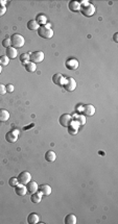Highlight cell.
<instances>
[{
    "mask_svg": "<svg viewBox=\"0 0 118 224\" xmlns=\"http://www.w3.org/2000/svg\"><path fill=\"white\" fill-rule=\"evenodd\" d=\"M41 19V21H40V23L41 24H44L45 22H46V18L44 17V16H42V15H40V16H38V18H37V20H40ZM39 24V23H38Z\"/></svg>",
    "mask_w": 118,
    "mask_h": 224,
    "instance_id": "1f68e13d",
    "label": "cell"
},
{
    "mask_svg": "<svg viewBox=\"0 0 118 224\" xmlns=\"http://www.w3.org/2000/svg\"><path fill=\"white\" fill-rule=\"evenodd\" d=\"M10 63V59L7 55H2L0 57V66H7Z\"/></svg>",
    "mask_w": 118,
    "mask_h": 224,
    "instance_id": "d4e9b609",
    "label": "cell"
},
{
    "mask_svg": "<svg viewBox=\"0 0 118 224\" xmlns=\"http://www.w3.org/2000/svg\"><path fill=\"white\" fill-rule=\"evenodd\" d=\"M26 26H27L28 29L32 30H32H38V28L40 27L36 20H29V21L27 22V24H26Z\"/></svg>",
    "mask_w": 118,
    "mask_h": 224,
    "instance_id": "7402d4cb",
    "label": "cell"
},
{
    "mask_svg": "<svg viewBox=\"0 0 118 224\" xmlns=\"http://www.w3.org/2000/svg\"><path fill=\"white\" fill-rule=\"evenodd\" d=\"M24 44H25V40H24V38L21 36V35L15 34L11 37V45H12V47H14V48H16V49L22 48V47L24 46Z\"/></svg>",
    "mask_w": 118,
    "mask_h": 224,
    "instance_id": "7a4b0ae2",
    "label": "cell"
},
{
    "mask_svg": "<svg viewBox=\"0 0 118 224\" xmlns=\"http://www.w3.org/2000/svg\"><path fill=\"white\" fill-rule=\"evenodd\" d=\"M1 72H2V68H1V66H0V74H1Z\"/></svg>",
    "mask_w": 118,
    "mask_h": 224,
    "instance_id": "e575fe53",
    "label": "cell"
},
{
    "mask_svg": "<svg viewBox=\"0 0 118 224\" xmlns=\"http://www.w3.org/2000/svg\"><path fill=\"white\" fill-rule=\"evenodd\" d=\"M45 159H46L48 163H53V162L57 159V154H55V152H53V151L48 150L45 153Z\"/></svg>",
    "mask_w": 118,
    "mask_h": 224,
    "instance_id": "2e32d148",
    "label": "cell"
},
{
    "mask_svg": "<svg viewBox=\"0 0 118 224\" xmlns=\"http://www.w3.org/2000/svg\"><path fill=\"white\" fill-rule=\"evenodd\" d=\"M80 3L78 1H76V0H71L68 3V9H69V11L73 12V13H76L77 11H80Z\"/></svg>",
    "mask_w": 118,
    "mask_h": 224,
    "instance_id": "7c38bea8",
    "label": "cell"
},
{
    "mask_svg": "<svg viewBox=\"0 0 118 224\" xmlns=\"http://www.w3.org/2000/svg\"><path fill=\"white\" fill-rule=\"evenodd\" d=\"M10 119V113L4 109H0V121L5 122Z\"/></svg>",
    "mask_w": 118,
    "mask_h": 224,
    "instance_id": "44dd1931",
    "label": "cell"
},
{
    "mask_svg": "<svg viewBox=\"0 0 118 224\" xmlns=\"http://www.w3.org/2000/svg\"><path fill=\"white\" fill-rule=\"evenodd\" d=\"M5 88H7V92H9V93L14 92V86L12 84H7V86H5Z\"/></svg>",
    "mask_w": 118,
    "mask_h": 224,
    "instance_id": "f546056e",
    "label": "cell"
},
{
    "mask_svg": "<svg viewBox=\"0 0 118 224\" xmlns=\"http://www.w3.org/2000/svg\"><path fill=\"white\" fill-rule=\"evenodd\" d=\"M40 221V218H39V216L37 215L36 213H32L28 215L27 217V223L29 224H37L38 222Z\"/></svg>",
    "mask_w": 118,
    "mask_h": 224,
    "instance_id": "e0dca14e",
    "label": "cell"
},
{
    "mask_svg": "<svg viewBox=\"0 0 118 224\" xmlns=\"http://www.w3.org/2000/svg\"><path fill=\"white\" fill-rule=\"evenodd\" d=\"M38 191L44 196H49L51 194V187L48 184H42L38 188Z\"/></svg>",
    "mask_w": 118,
    "mask_h": 224,
    "instance_id": "4fadbf2b",
    "label": "cell"
},
{
    "mask_svg": "<svg viewBox=\"0 0 118 224\" xmlns=\"http://www.w3.org/2000/svg\"><path fill=\"white\" fill-rule=\"evenodd\" d=\"M68 132H69L70 134H77V127H73V126H68Z\"/></svg>",
    "mask_w": 118,
    "mask_h": 224,
    "instance_id": "83f0119b",
    "label": "cell"
},
{
    "mask_svg": "<svg viewBox=\"0 0 118 224\" xmlns=\"http://www.w3.org/2000/svg\"><path fill=\"white\" fill-rule=\"evenodd\" d=\"M17 178H18V182H19V184H27L28 182L30 181V179H32V175H30L29 172L23 171V172H21L19 175H18Z\"/></svg>",
    "mask_w": 118,
    "mask_h": 224,
    "instance_id": "8992f818",
    "label": "cell"
},
{
    "mask_svg": "<svg viewBox=\"0 0 118 224\" xmlns=\"http://www.w3.org/2000/svg\"><path fill=\"white\" fill-rule=\"evenodd\" d=\"M80 11L83 15L86 16V17H91V16L94 15V13H95L94 5L89 3L88 1H83V2H80Z\"/></svg>",
    "mask_w": 118,
    "mask_h": 224,
    "instance_id": "6da1fadb",
    "label": "cell"
},
{
    "mask_svg": "<svg viewBox=\"0 0 118 224\" xmlns=\"http://www.w3.org/2000/svg\"><path fill=\"white\" fill-rule=\"evenodd\" d=\"M38 35L39 37L43 39H51L53 37V30L50 28L49 25H42L38 28Z\"/></svg>",
    "mask_w": 118,
    "mask_h": 224,
    "instance_id": "3957f363",
    "label": "cell"
},
{
    "mask_svg": "<svg viewBox=\"0 0 118 224\" xmlns=\"http://www.w3.org/2000/svg\"><path fill=\"white\" fill-rule=\"evenodd\" d=\"M44 57H45V55L42 51H35V52H32V53H29V62L35 63V64L42 63Z\"/></svg>",
    "mask_w": 118,
    "mask_h": 224,
    "instance_id": "277c9868",
    "label": "cell"
},
{
    "mask_svg": "<svg viewBox=\"0 0 118 224\" xmlns=\"http://www.w3.org/2000/svg\"><path fill=\"white\" fill-rule=\"evenodd\" d=\"M7 93V88H5L4 84H0V95H4Z\"/></svg>",
    "mask_w": 118,
    "mask_h": 224,
    "instance_id": "f1b7e54d",
    "label": "cell"
},
{
    "mask_svg": "<svg viewBox=\"0 0 118 224\" xmlns=\"http://www.w3.org/2000/svg\"><path fill=\"white\" fill-rule=\"evenodd\" d=\"M2 46L4 47V48H9V47H11V38H5L4 40L2 41Z\"/></svg>",
    "mask_w": 118,
    "mask_h": 224,
    "instance_id": "484cf974",
    "label": "cell"
},
{
    "mask_svg": "<svg viewBox=\"0 0 118 224\" xmlns=\"http://www.w3.org/2000/svg\"><path fill=\"white\" fill-rule=\"evenodd\" d=\"M18 184H19V182H18V178L17 177H12L11 179L9 180V184L11 187H15V186H17Z\"/></svg>",
    "mask_w": 118,
    "mask_h": 224,
    "instance_id": "4316f807",
    "label": "cell"
},
{
    "mask_svg": "<svg viewBox=\"0 0 118 224\" xmlns=\"http://www.w3.org/2000/svg\"><path fill=\"white\" fill-rule=\"evenodd\" d=\"M59 122L63 127H68L72 124V117L69 114H63L60 116Z\"/></svg>",
    "mask_w": 118,
    "mask_h": 224,
    "instance_id": "5b68a950",
    "label": "cell"
},
{
    "mask_svg": "<svg viewBox=\"0 0 118 224\" xmlns=\"http://www.w3.org/2000/svg\"><path fill=\"white\" fill-rule=\"evenodd\" d=\"M14 188H15V192H16V194H17L18 196H24V195L27 193V190H26L25 184H18L17 186H15Z\"/></svg>",
    "mask_w": 118,
    "mask_h": 224,
    "instance_id": "9c48e42d",
    "label": "cell"
},
{
    "mask_svg": "<svg viewBox=\"0 0 118 224\" xmlns=\"http://www.w3.org/2000/svg\"><path fill=\"white\" fill-rule=\"evenodd\" d=\"M5 53H7V57H9V59H16L18 55V51L16 48H14V47H9V48H7V51H5Z\"/></svg>",
    "mask_w": 118,
    "mask_h": 224,
    "instance_id": "5bb4252c",
    "label": "cell"
},
{
    "mask_svg": "<svg viewBox=\"0 0 118 224\" xmlns=\"http://www.w3.org/2000/svg\"><path fill=\"white\" fill-rule=\"evenodd\" d=\"M77 119H78V121H80V124H85V123H86V119H85L83 116H78Z\"/></svg>",
    "mask_w": 118,
    "mask_h": 224,
    "instance_id": "d6a6232c",
    "label": "cell"
},
{
    "mask_svg": "<svg viewBox=\"0 0 118 224\" xmlns=\"http://www.w3.org/2000/svg\"><path fill=\"white\" fill-rule=\"evenodd\" d=\"M117 37H118V34H117V32H115V34H114V36H113V41H114L115 43H118Z\"/></svg>",
    "mask_w": 118,
    "mask_h": 224,
    "instance_id": "836d02e7",
    "label": "cell"
},
{
    "mask_svg": "<svg viewBox=\"0 0 118 224\" xmlns=\"http://www.w3.org/2000/svg\"><path fill=\"white\" fill-rule=\"evenodd\" d=\"M41 199H42V194L40 192H38V191L36 193H34V194H32V196H30V201L32 203H35V204L40 203Z\"/></svg>",
    "mask_w": 118,
    "mask_h": 224,
    "instance_id": "d6986e66",
    "label": "cell"
},
{
    "mask_svg": "<svg viewBox=\"0 0 118 224\" xmlns=\"http://www.w3.org/2000/svg\"><path fill=\"white\" fill-rule=\"evenodd\" d=\"M18 134H19V132L18 131H9V132H7V134H5V140H7L9 143H14L17 141Z\"/></svg>",
    "mask_w": 118,
    "mask_h": 224,
    "instance_id": "8fae6325",
    "label": "cell"
},
{
    "mask_svg": "<svg viewBox=\"0 0 118 224\" xmlns=\"http://www.w3.org/2000/svg\"><path fill=\"white\" fill-rule=\"evenodd\" d=\"M64 88H65V90L68 91V92H72V91H74V90H75V88H76L75 79H73L72 77H68L67 78V82L64 84Z\"/></svg>",
    "mask_w": 118,
    "mask_h": 224,
    "instance_id": "52a82bcc",
    "label": "cell"
},
{
    "mask_svg": "<svg viewBox=\"0 0 118 224\" xmlns=\"http://www.w3.org/2000/svg\"><path fill=\"white\" fill-rule=\"evenodd\" d=\"M77 222V219L76 217L73 215V214H69L65 217V220H64V223L65 224H76Z\"/></svg>",
    "mask_w": 118,
    "mask_h": 224,
    "instance_id": "ac0fdd59",
    "label": "cell"
},
{
    "mask_svg": "<svg viewBox=\"0 0 118 224\" xmlns=\"http://www.w3.org/2000/svg\"><path fill=\"white\" fill-rule=\"evenodd\" d=\"M63 75L61 73H57L52 76V82L53 84H55L57 86H62L63 84Z\"/></svg>",
    "mask_w": 118,
    "mask_h": 224,
    "instance_id": "ffe728a7",
    "label": "cell"
},
{
    "mask_svg": "<svg viewBox=\"0 0 118 224\" xmlns=\"http://www.w3.org/2000/svg\"><path fill=\"white\" fill-rule=\"evenodd\" d=\"M5 13H7V7H3V5H0V17L4 15Z\"/></svg>",
    "mask_w": 118,
    "mask_h": 224,
    "instance_id": "4dcf8cb0",
    "label": "cell"
},
{
    "mask_svg": "<svg viewBox=\"0 0 118 224\" xmlns=\"http://www.w3.org/2000/svg\"><path fill=\"white\" fill-rule=\"evenodd\" d=\"M78 67V62L76 59H69L66 62V68L69 70H76Z\"/></svg>",
    "mask_w": 118,
    "mask_h": 224,
    "instance_id": "9a60e30c",
    "label": "cell"
},
{
    "mask_svg": "<svg viewBox=\"0 0 118 224\" xmlns=\"http://www.w3.org/2000/svg\"><path fill=\"white\" fill-rule=\"evenodd\" d=\"M24 67H25L26 71L29 72V73H34V72L37 70L36 64H35V63H32V62H27V63H26L25 65H24Z\"/></svg>",
    "mask_w": 118,
    "mask_h": 224,
    "instance_id": "603a6c76",
    "label": "cell"
},
{
    "mask_svg": "<svg viewBox=\"0 0 118 224\" xmlns=\"http://www.w3.org/2000/svg\"><path fill=\"white\" fill-rule=\"evenodd\" d=\"M82 113L84 114L85 116L90 117V116H93L95 114V107L91 104H86L82 107Z\"/></svg>",
    "mask_w": 118,
    "mask_h": 224,
    "instance_id": "ba28073f",
    "label": "cell"
},
{
    "mask_svg": "<svg viewBox=\"0 0 118 224\" xmlns=\"http://www.w3.org/2000/svg\"><path fill=\"white\" fill-rule=\"evenodd\" d=\"M38 188H39L38 184H37L36 181H32V180H30V181L26 184V190H27V193H29V194L36 193L37 191H38Z\"/></svg>",
    "mask_w": 118,
    "mask_h": 224,
    "instance_id": "30bf717a",
    "label": "cell"
},
{
    "mask_svg": "<svg viewBox=\"0 0 118 224\" xmlns=\"http://www.w3.org/2000/svg\"><path fill=\"white\" fill-rule=\"evenodd\" d=\"M19 59L21 63H23L25 65L27 62H29V54L28 53H22V54H20Z\"/></svg>",
    "mask_w": 118,
    "mask_h": 224,
    "instance_id": "cb8c5ba5",
    "label": "cell"
}]
</instances>
